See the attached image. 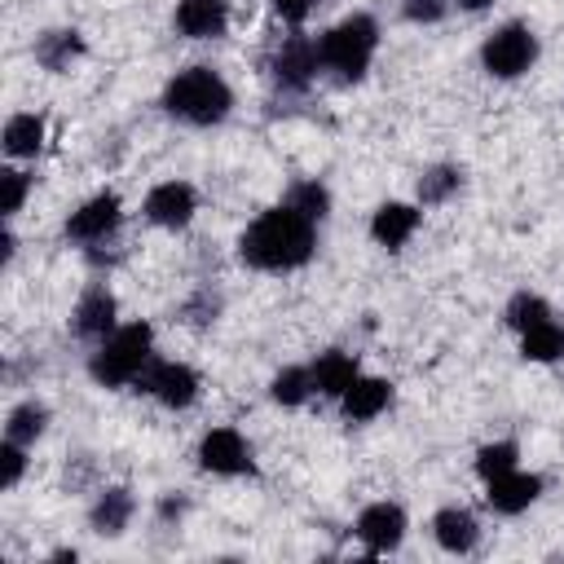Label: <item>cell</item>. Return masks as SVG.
Here are the masks:
<instances>
[{
    "mask_svg": "<svg viewBox=\"0 0 564 564\" xmlns=\"http://www.w3.org/2000/svg\"><path fill=\"white\" fill-rule=\"evenodd\" d=\"M313 242H317L313 220L304 212H295L291 203H282V207H269L260 220H251L238 251L256 269H295L313 256Z\"/></svg>",
    "mask_w": 564,
    "mask_h": 564,
    "instance_id": "obj_1",
    "label": "cell"
},
{
    "mask_svg": "<svg viewBox=\"0 0 564 564\" xmlns=\"http://www.w3.org/2000/svg\"><path fill=\"white\" fill-rule=\"evenodd\" d=\"M163 106H167L176 119H185V123H220V119L229 115V106H234V93H229V84H225L216 70L189 66V70H181V75L167 84Z\"/></svg>",
    "mask_w": 564,
    "mask_h": 564,
    "instance_id": "obj_2",
    "label": "cell"
},
{
    "mask_svg": "<svg viewBox=\"0 0 564 564\" xmlns=\"http://www.w3.org/2000/svg\"><path fill=\"white\" fill-rule=\"evenodd\" d=\"M145 366H150V326L145 322H132V326L106 335L101 348L93 352V379L106 388L137 383V375Z\"/></svg>",
    "mask_w": 564,
    "mask_h": 564,
    "instance_id": "obj_3",
    "label": "cell"
},
{
    "mask_svg": "<svg viewBox=\"0 0 564 564\" xmlns=\"http://www.w3.org/2000/svg\"><path fill=\"white\" fill-rule=\"evenodd\" d=\"M375 44H379L375 18L352 13V18H344L339 26H330V31L322 35V62H326L339 79H361L366 66H370V57H375Z\"/></svg>",
    "mask_w": 564,
    "mask_h": 564,
    "instance_id": "obj_4",
    "label": "cell"
},
{
    "mask_svg": "<svg viewBox=\"0 0 564 564\" xmlns=\"http://www.w3.org/2000/svg\"><path fill=\"white\" fill-rule=\"evenodd\" d=\"M533 57H538V40H533V31H529V26H520V22H511V26L494 31V35L485 40V48H480L485 70H489V75H498V79H516L520 70H529V62H533Z\"/></svg>",
    "mask_w": 564,
    "mask_h": 564,
    "instance_id": "obj_5",
    "label": "cell"
},
{
    "mask_svg": "<svg viewBox=\"0 0 564 564\" xmlns=\"http://www.w3.org/2000/svg\"><path fill=\"white\" fill-rule=\"evenodd\" d=\"M137 388H145V392H154L163 405L181 410V405H189V401L198 397V375H194L189 366H176V361H154V366H145V370L137 375Z\"/></svg>",
    "mask_w": 564,
    "mask_h": 564,
    "instance_id": "obj_6",
    "label": "cell"
},
{
    "mask_svg": "<svg viewBox=\"0 0 564 564\" xmlns=\"http://www.w3.org/2000/svg\"><path fill=\"white\" fill-rule=\"evenodd\" d=\"M198 463L207 471H220V476H238V471H251V449L247 441L234 432V427H216L203 436L198 445Z\"/></svg>",
    "mask_w": 564,
    "mask_h": 564,
    "instance_id": "obj_7",
    "label": "cell"
},
{
    "mask_svg": "<svg viewBox=\"0 0 564 564\" xmlns=\"http://www.w3.org/2000/svg\"><path fill=\"white\" fill-rule=\"evenodd\" d=\"M357 538L379 555V551H392L401 538H405V511L397 502H375L357 516Z\"/></svg>",
    "mask_w": 564,
    "mask_h": 564,
    "instance_id": "obj_8",
    "label": "cell"
},
{
    "mask_svg": "<svg viewBox=\"0 0 564 564\" xmlns=\"http://www.w3.org/2000/svg\"><path fill=\"white\" fill-rule=\"evenodd\" d=\"M317 62H322V44L295 35V40H286L282 53L273 57V79H278L282 88H304V84L313 79Z\"/></svg>",
    "mask_w": 564,
    "mask_h": 564,
    "instance_id": "obj_9",
    "label": "cell"
},
{
    "mask_svg": "<svg viewBox=\"0 0 564 564\" xmlns=\"http://www.w3.org/2000/svg\"><path fill=\"white\" fill-rule=\"evenodd\" d=\"M194 189L185 185V181H163V185H154L150 194H145V216L154 220V225H167V229H176V225H185L189 216H194Z\"/></svg>",
    "mask_w": 564,
    "mask_h": 564,
    "instance_id": "obj_10",
    "label": "cell"
},
{
    "mask_svg": "<svg viewBox=\"0 0 564 564\" xmlns=\"http://www.w3.org/2000/svg\"><path fill=\"white\" fill-rule=\"evenodd\" d=\"M115 225H119V198L115 194H97L79 212H70L66 234L79 238V242H101L106 234H115Z\"/></svg>",
    "mask_w": 564,
    "mask_h": 564,
    "instance_id": "obj_11",
    "label": "cell"
},
{
    "mask_svg": "<svg viewBox=\"0 0 564 564\" xmlns=\"http://www.w3.org/2000/svg\"><path fill=\"white\" fill-rule=\"evenodd\" d=\"M538 489H542V480L538 476H524V471H502V476H494L489 480V494H485V502L494 507V511H502V516H516V511H524L533 498H538Z\"/></svg>",
    "mask_w": 564,
    "mask_h": 564,
    "instance_id": "obj_12",
    "label": "cell"
},
{
    "mask_svg": "<svg viewBox=\"0 0 564 564\" xmlns=\"http://www.w3.org/2000/svg\"><path fill=\"white\" fill-rule=\"evenodd\" d=\"M225 22H229V0H181L176 9V26L189 40H212L225 31Z\"/></svg>",
    "mask_w": 564,
    "mask_h": 564,
    "instance_id": "obj_13",
    "label": "cell"
},
{
    "mask_svg": "<svg viewBox=\"0 0 564 564\" xmlns=\"http://www.w3.org/2000/svg\"><path fill=\"white\" fill-rule=\"evenodd\" d=\"M414 229H419V212H414L410 203H383V207L375 212V220H370L375 242L388 247V251H397Z\"/></svg>",
    "mask_w": 564,
    "mask_h": 564,
    "instance_id": "obj_14",
    "label": "cell"
},
{
    "mask_svg": "<svg viewBox=\"0 0 564 564\" xmlns=\"http://www.w3.org/2000/svg\"><path fill=\"white\" fill-rule=\"evenodd\" d=\"M388 401H392V383L388 379H352L348 383V392H344V414L348 419H357V423H366V419H375L379 410H388Z\"/></svg>",
    "mask_w": 564,
    "mask_h": 564,
    "instance_id": "obj_15",
    "label": "cell"
},
{
    "mask_svg": "<svg viewBox=\"0 0 564 564\" xmlns=\"http://www.w3.org/2000/svg\"><path fill=\"white\" fill-rule=\"evenodd\" d=\"M115 326V295L106 286H93L75 308V330L88 339H106Z\"/></svg>",
    "mask_w": 564,
    "mask_h": 564,
    "instance_id": "obj_16",
    "label": "cell"
},
{
    "mask_svg": "<svg viewBox=\"0 0 564 564\" xmlns=\"http://www.w3.org/2000/svg\"><path fill=\"white\" fill-rule=\"evenodd\" d=\"M432 529H436V542H441L445 551H454V555L471 551V546H476V538H480L476 516H471V511H458V507H445V511L432 520Z\"/></svg>",
    "mask_w": 564,
    "mask_h": 564,
    "instance_id": "obj_17",
    "label": "cell"
},
{
    "mask_svg": "<svg viewBox=\"0 0 564 564\" xmlns=\"http://www.w3.org/2000/svg\"><path fill=\"white\" fill-rule=\"evenodd\" d=\"M352 379H357V361L348 352H322L313 366V388L326 397H344Z\"/></svg>",
    "mask_w": 564,
    "mask_h": 564,
    "instance_id": "obj_18",
    "label": "cell"
},
{
    "mask_svg": "<svg viewBox=\"0 0 564 564\" xmlns=\"http://www.w3.org/2000/svg\"><path fill=\"white\" fill-rule=\"evenodd\" d=\"M128 520H132V494H128V489H106V494L93 502V529H97V533L115 538V533L128 529Z\"/></svg>",
    "mask_w": 564,
    "mask_h": 564,
    "instance_id": "obj_19",
    "label": "cell"
},
{
    "mask_svg": "<svg viewBox=\"0 0 564 564\" xmlns=\"http://www.w3.org/2000/svg\"><path fill=\"white\" fill-rule=\"evenodd\" d=\"M79 53H84L79 31H48V35H40V44H35V62H40L44 70H66Z\"/></svg>",
    "mask_w": 564,
    "mask_h": 564,
    "instance_id": "obj_20",
    "label": "cell"
},
{
    "mask_svg": "<svg viewBox=\"0 0 564 564\" xmlns=\"http://www.w3.org/2000/svg\"><path fill=\"white\" fill-rule=\"evenodd\" d=\"M40 141H44V119H40V115H13V119L4 123V150H9V154L26 159V154L40 150Z\"/></svg>",
    "mask_w": 564,
    "mask_h": 564,
    "instance_id": "obj_21",
    "label": "cell"
},
{
    "mask_svg": "<svg viewBox=\"0 0 564 564\" xmlns=\"http://www.w3.org/2000/svg\"><path fill=\"white\" fill-rule=\"evenodd\" d=\"M524 357L529 361H555V357H564V326L560 322H538V326H529L524 330Z\"/></svg>",
    "mask_w": 564,
    "mask_h": 564,
    "instance_id": "obj_22",
    "label": "cell"
},
{
    "mask_svg": "<svg viewBox=\"0 0 564 564\" xmlns=\"http://www.w3.org/2000/svg\"><path fill=\"white\" fill-rule=\"evenodd\" d=\"M308 392H313V370H300V366L278 370V379H273V401H282V405H300Z\"/></svg>",
    "mask_w": 564,
    "mask_h": 564,
    "instance_id": "obj_23",
    "label": "cell"
},
{
    "mask_svg": "<svg viewBox=\"0 0 564 564\" xmlns=\"http://www.w3.org/2000/svg\"><path fill=\"white\" fill-rule=\"evenodd\" d=\"M44 419H48V414H44V405H18V410L9 414V427H4V432H9V441L31 445V441L44 432Z\"/></svg>",
    "mask_w": 564,
    "mask_h": 564,
    "instance_id": "obj_24",
    "label": "cell"
},
{
    "mask_svg": "<svg viewBox=\"0 0 564 564\" xmlns=\"http://www.w3.org/2000/svg\"><path fill=\"white\" fill-rule=\"evenodd\" d=\"M546 317H551V308H546V300H538V295H529V291H524V295H516V300L507 304V322H511V326H516L520 335H524L529 326H538V322H546Z\"/></svg>",
    "mask_w": 564,
    "mask_h": 564,
    "instance_id": "obj_25",
    "label": "cell"
},
{
    "mask_svg": "<svg viewBox=\"0 0 564 564\" xmlns=\"http://www.w3.org/2000/svg\"><path fill=\"white\" fill-rule=\"evenodd\" d=\"M286 203H291L295 212H304L308 220H322V216H326V207H330V194H326L317 181H304V185H295V189L286 194Z\"/></svg>",
    "mask_w": 564,
    "mask_h": 564,
    "instance_id": "obj_26",
    "label": "cell"
},
{
    "mask_svg": "<svg viewBox=\"0 0 564 564\" xmlns=\"http://www.w3.org/2000/svg\"><path fill=\"white\" fill-rule=\"evenodd\" d=\"M511 467H516V445H511V441L485 445V449L476 454V471H480L485 480H494V476H502V471H511Z\"/></svg>",
    "mask_w": 564,
    "mask_h": 564,
    "instance_id": "obj_27",
    "label": "cell"
},
{
    "mask_svg": "<svg viewBox=\"0 0 564 564\" xmlns=\"http://www.w3.org/2000/svg\"><path fill=\"white\" fill-rule=\"evenodd\" d=\"M454 189H458V172H454V167H432V172H423V181H419V198H423V203H445Z\"/></svg>",
    "mask_w": 564,
    "mask_h": 564,
    "instance_id": "obj_28",
    "label": "cell"
},
{
    "mask_svg": "<svg viewBox=\"0 0 564 564\" xmlns=\"http://www.w3.org/2000/svg\"><path fill=\"white\" fill-rule=\"evenodd\" d=\"M0 185H4V216H13L18 207H22V198H26V172H0Z\"/></svg>",
    "mask_w": 564,
    "mask_h": 564,
    "instance_id": "obj_29",
    "label": "cell"
},
{
    "mask_svg": "<svg viewBox=\"0 0 564 564\" xmlns=\"http://www.w3.org/2000/svg\"><path fill=\"white\" fill-rule=\"evenodd\" d=\"M0 458H4V489H13L18 476H22V467H26L22 445H18V441H4V445H0Z\"/></svg>",
    "mask_w": 564,
    "mask_h": 564,
    "instance_id": "obj_30",
    "label": "cell"
},
{
    "mask_svg": "<svg viewBox=\"0 0 564 564\" xmlns=\"http://www.w3.org/2000/svg\"><path fill=\"white\" fill-rule=\"evenodd\" d=\"M286 22H304L308 18V9H313V0H269Z\"/></svg>",
    "mask_w": 564,
    "mask_h": 564,
    "instance_id": "obj_31",
    "label": "cell"
},
{
    "mask_svg": "<svg viewBox=\"0 0 564 564\" xmlns=\"http://www.w3.org/2000/svg\"><path fill=\"white\" fill-rule=\"evenodd\" d=\"M405 13H410V18H427V22H432V18H441V4H436V0H410V9H405Z\"/></svg>",
    "mask_w": 564,
    "mask_h": 564,
    "instance_id": "obj_32",
    "label": "cell"
},
{
    "mask_svg": "<svg viewBox=\"0 0 564 564\" xmlns=\"http://www.w3.org/2000/svg\"><path fill=\"white\" fill-rule=\"evenodd\" d=\"M458 4H463V9H485L489 0H458Z\"/></svg>",
    "mask_w": 564,
    "mask_h": 564,
    "instance_id": "obj_33",
    "label": "cell"
}]
</instances>
